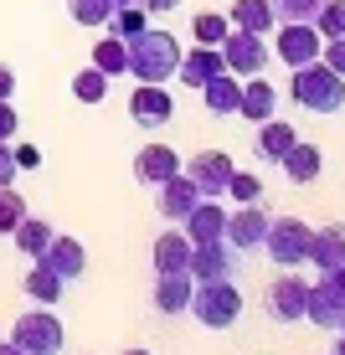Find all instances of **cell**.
<instances>
[{
    "label": "cell",
    "mask_w": 345,
    "mask_h": 355,
    "mask_svg": "<svg viewBox=\"0 0 345 355\" xmlns=\"http://www.w3.org/2000/svg\"><path fill=\"white\" fill-rule=\"evenodd\" d=\"M180 67V42L160 26H144L129 42V78L134 83H170Z\"/></svg>",
    "instance_id": "obj_1"
},
{
    "label": "cell",
    "mask_w": 345,
    "mask_h": 355,
    "mask_svg": "<svg viewBox=\"0 0 345 355\" xmlns=\"http://www.w3.org/2000/svg\"><path fill=\"white\" fill-rule=\"evenodd\" d=\"M289 98L299 108H310V114H340L345 108V78L340 72H330L325 62H304V67H289Z\"/></svg>",
    "instance_id": "obj_2"
},
{
    "label": "cell",
    "mask_w": 345,
    "mask_h": 355,
    "mask_svg": "<svg viewBox=\"0 0 345 355\" xmlns=\"http://www.w3.org/2000/svg\"><path fill=\"white\" fill-rule=\"evenodd\" d=\"M186 314H196V324H206V329H232V324H237V314H242V293H237V284H232V278L196 284Z\"/></svg>",
    "instance_id": "obj_3"
},
{
    "label": "cell",
    "mask_w": 345,
    "mask_h": 355,
    "mask_svg": "<svg viewBox=\"0 0 345 355\" xmlns=\"http://www.w3.org/2000/svg\"><path fill=\"white\" fill-rule=\"evenodd\" d=\"M62 340H67V329L52 309H26L10 324V345L21 355H62Z\"/></svg>",
    "instance_id": "obj_4"
},
{
    "label": "cell",
    "mask_w": 345,
    "mask_h": 355,
    "mask_svg": "<svg viewBox=\"0 0 345 355\" xmlns=\"http://www.w3.org/2000/svg\"><path fill=\"white\" fill-rule=\"evenodd\" d=\"M310 242H314V227H304L299 216H274L268 237H263V252L278 268H299V263H310Z\"/></svg>",
    "instance_id": "obj_5"
},
{
    "label": "cell",
    "mask_w": 345,
    "mask_h": 355,
    "mask_svg": "<svg viewBox=\"0 0 345 355\" xmlns=\"http://www.w3.org/2000/svg\"><path fill=\"white\" fill-rule=\"evenodd\" d=\"M217 52H221V62H227V72H237V78H258V72L268 67V57H274V46H268V36L232 26L227 36H221Z\"/></svg>",
    "instance_id": "obj_6"
},
{
    "label": "cell",
    "mask_w": 345,
    "mask_h": 355,
    "mask_svg": "<svg viewBox=\"0 0 345 355\" xmlns=\"http://www.w3.org/2000/svg\"><path fill=\"white\" fill-rule=\"evenodd\" d=\"M319 46H325V36H319L314 21H278L274 57H278L283 67H304V62H314Z\"/></svg>",
    "instance_id": "obj_7"
},
{
    "label": "cell",
    "mask_w": 345,
    "mask_h": 355,
    "mask_svg": "<svg viewBox=\"0 0 345 355\" xmlns=\"http://www.w3.org/2000/svg\"><path fill=\"white\" fill-rule=\"evenodd\" d=\"M129 119L140 129H165L170 119H176V98H170L165 83H140V88L129 93Z\"/></svg>",
    "instance_id": "obj_8"
},
{
    "label": "cell",
    "mask_w": 345,
    "mask_h": 355,
    "mask_svg": "<svg viewBox=\"0 0 345 355\" xmlns=\"http://www.w3.org/2000/svg\"><path fill=\"white\" fill-rule=\"evenodd\" d=\"M304 299H310V284H304L299 273H283V278L268 284L263 309H268V320H274V324H299L304 320Z\"/></svg>",
    "instance_id": "obj_9"
},
{
    "label": "cell",
    "mask_w": 345,
    "mask_h": 355,
    "mask_svg": "<svg viewBox=\"0 0 345 355\" xmlns=\"http://www.w3.org/2000/svg\"><path fill=\"white\" fill-rule=\"evenodd\" d=\"M180 170H186V175L196 180V191H201V196L221 201V196H227V180H232V170H237V165H232V155H227V150H201V155H191V160L180 165Z\"/></svg>",
    "instance_id": "obj_10"
},
{
    "label": "cell",
    "mask_w": 345,
    "mask_h": 355,
    "mask_svg": "<svg viewBox=\"0 0 345 355\" xmlns=\"http://www.w3.org/2000/svg\"><path fill=\"white\" fill-rule=\"evenodd\" d=\"M304 320L310 324H319V329H335L345 324V293H340V284L330 273H319V284H310V299H304Z\"/></svg>",
    "instance_id": "obj_11"
},
{
    "label": "cell",
    "mask_w": 345,
    "mask_h": 355,
    "mask_svg": "<svg viewBox=\"0 0 345 355\" xmlns=\"http://www.w3.org/2000/svg\"><path fill=\"white\" fill-rule=\"evenodd\" d=\"M268 222H274L268 206L263 201H248V206H237V211H227V232H221V237H227L237 252H253V248H263Z\"/></svg>",
    "instance_id": "obj_12"
},
{
    "label": "cell",
    "mask_w": 345,
    "mask_h": 355,
    "mask_svg": "<svg viewBox=\"0 0 345 355\" xmlns=\"http://www.w3.org/2000/svg\"><path fill=\"white\" fill-rule=\"evenodd\" d=\"M186 273L196 278V284H212V278H232V273H237V248H232L227 237H217V242H196Z\"/></svg>",
    "instance_id": "obj_13"
},
{
    "label": "cell",
    "mask_w": 345,
    "mask_h": 355,
    "mask_svg": "<svg viewBox=\"0 0 345 355\" xmlns=\"http://www.w3.org/2000/svg\"><path fill=\"white\" fill-rule=\"evenodd\" d=\"M217 72H227V62H221V52H217V46H201V42H196L191 52H180L176 83H180V88H206V83H212Z\"/></svg>",
    "instance_id": "obj_14"
},
{
    "label": "cell",
    "mask_w": 345,
    "mask_h": 355,
    "mask_svg": "<svg viewBox=\"0 0 345 355\" xmlns=\"http://www.w3.org/2000/svg\"><path fill=\"white\" fill-rule=\"evenodd\" d=\"M160 216H170V222H186V216H191V206L196 201H201V191H196V180L186 175V170H176V175H170V180H160Z\"/></svg>",
    "instance_id": "obj_15"
},
{
    "label": "cell",
    "mask_w": 345,
    "mask_h": 355,
    "mask_svg": "<svg viewBox=\"0 0 345 355\" xmlns=\"http://www.w3.org/2000/svg\"><path fill=\"white\" fill-rule=\"evenodd\" d=\"M31 263H47L62 284H72V278H83V268H88V252H83L78 237H52V242H47V252H42V258H31Z\"/></svg>",
    "instance_id": "obj_16"
},
{
    "label": "cell",
    "mask_w": 345,
    "mask_h": 355,
    "mask_svg": "<svg viewBox=\"0 0 345 355\" xmlns=\"http://www.w3.org/2000/svg\"><path fill=\"white\" fill-rule=\"evenodd\" d=\"M294 144H299V129H294V124H283V119H263V124H258V139H253V155L263 165H278Z\"/></svg>",
    "instance_id": "obj_17"
},
{
    "label": "cell",
    "mask_w": 345,
    "mask_h": 355,
    "mask_svg": "<svg viewBox=\"0 0 345 355\" xmlns=\"http://www.w3.org/2000/svg\"><path fill=\"white\" fill-rule=\"evenodd\" d=\"M237 114L248 119V124H263V119L278 114V88H274V83H263V72H258V78H242Z\"/></svg>",
    "instance_id": "obj_18"
},
{
    "label": "cell",
    "mask_w": 345,
    "mask_h": 355,
    "mask_svg": "<svg viewBox=\"0 0 345 355\" xmlns=\"http://www.w3.org/2000/svg\"><path fill=\"white\" fill-rule=\"evenodd\" d=\"M180 232H186L191 242H217L221 232H227V211H221V201H212V196H201V201L191 206V216L180 222Z\"/></svg>",
    "instance_id": "obj_19"
},
{
    "label": "cell",
    "mask_w": 345,
    "mask_h": 355,
    "mask_svg": "<svg viewBox=\"0 0 345 355\" xmlns=\"http://www.w3.org/2000/svg\"><path fill=\"white\" fill-rule=\"evenodd\" d=\"M176 170H180V160H176L170 144H144V150L134 155V180H140V186H160V180H170Z\"/></svg>",
    "instance_id": "obj_20"
},
{
    "label": "cell",
    "mask_w": 345,
    "mask_h": 355,
    "mask_svg": "<svg viewBox=\"0 0 345 355\" xmlns=\"http://www.w3.org/2000/svg\"><path fill=\"white\" fill-rule=\"evenodd\" d=\"M191 248H196V242L180 227L160 232V237H155V273H186V268H191Z\"/></svg>",
    "instance_id": "obj_21"
},
{
    "label": "cell",
    "mask_w": 345,
    "mask_h": 355,
    "mask_svg": "<svg viewBox=\"0 0 345 355\" xmlns=\"http://www.w3.org/2000/svg\"><path fill=\"white\" fill-rule=\"evenodd\" d=\"M310 263L319 268V273H335V268H345V222H330V227L314 232Z\"/></svg>",
    "instance_id": "obj_22"
},
{
    "label": "cell",
    "mask_w": 345,
    "mask_h": 355,
    "mask_svg": "<svg viewBox=\"0 0 345 355\" xmlns=\"http://www.w3.org/2000/svg\"><path fill=\"white\" fill-rule=\"evenodd\" d=\"M237 98H242V78L237 72H217V78L201 88V103H206L212 119H232L237 114Z\"/></svg>",
    "instance_id": "obj_23"
},
{
    "label": "cell",
    "mask_w": 345,
    "mask_h": 355,
    "mask_svg": "<svg viewBox=\"0 0 345 355\" xmlns=\"http://www.w3.org/2000/svg\"><path fill=\"white\" fill-rule=\"evenodd\" d=\"M191 293H196V278H191V273H160V284H155V309H160V314H186V309H191Z\"/></svg>",
    "instance_id": "obj_24"
},
{
    "label": "cell",
    "mask_w": 345,
    "mask_h": 355,
    "mask_svg": "<svg viewBox=\"0 0 345 355\" xmlns=\"http://www.w3.org/2000/svg\"><path fill=\"white\" fill-rule=\"evenodd\" d=\"M278 170L294 180V186H310V180H319V170H325V155H319V144H294L289 155L278 160Z\"/></svg>",
    "instance_id": "obj_25"
},
{
    "label": "cell",
    "mask_w": 345,
    "mask_h": 355,
    "mask_svg": "<svg viewBox=\"0 0 345 355\" xmlns=\"http://www.w3.org/2000/svg\"><path fill=\"white\" fill-rule=\"evenodd\" d=\"M227 21H232V26H242V31H258V36H268V31L278 26L274 0H232Z\"/></svg>",
    "instance_id": "obj_26"
},
{
    "label": "cell",
    "mask_w": 345,
    "mask_h": 355,
    "mask_svg": "<svg viewBox=\"0 0 345 355\" xmlns=\"http://www.w3.org/2000/svg\"><path fill=\"white\" fill-rule=\"evenodd\" d=\"M21 288H26L31 304H42V309H57V299H62L67 284H62V278H57L47 263H31V273H26V284H21Z\"/></svg>",
    "instance_id": "obj_27"
},
{
    "label": "cell",
    "mask_w": 345,
    "mask_h": 355,
    "mask_svg": "<svg viewBox=\"0 0 345 355\" xmlns=\"http://www.w3.org/2000/svg\"><path fill=\"white\" fill-rule=\"evenodd\" d=\"M93 67L108 72V78H129V42L124 36H103L93 46Z\"/></svg>",
    "instance_id": "obj_28"
},
{
    "label": "cell",
    "mask_w": 345,
    "mask_h": 355,
    "mask_svg": "<svg viewBox=\"0 0 345 355\" xmlns=\"http://www.w3.org/2000/svg\"><path fill=\"white\" fill-rule=\"evenodd\" d=\"M10 237H16V252H26V258H42L47 242H52V227H47L42 216H21Z\"/></svg>",
    "instance_id": "obj_29"
},
{
    "label": "cell",
    "mask_w": 345,
    "mask_h": 355,
    "mask_svg": "<svg viewBox=\"0 0 345 355\" xmlns=\"http://www.w3.org/2000/svg\"><path fill=\"white\" fill-rule=\"evenodd\" d=\"M72 98H78V103H103V98H108V72L83 67L78 78H72Z\"/></svg>",
    "instance_id": "obj_30"
},
{
    "label": "cell",
    "mask_w": 345,
    "mask_h": 355,
    "mask_svg": "<svg viewBox=\"0 0 345 355\" xmlns=\"http://www.w3.org/2000/svg\"><path fill=\"white\" fill-rule=\"evenodd\" d=\"M108 26H114V36H124V42H134L144 26H150V10L144 6H119L114 16H108Z\"/></svg>",
    "instance_id": "obj_31"
},
{
    "label": "cell",
    "mask_w": 345,
    "mask_h": 355,
    "mask_svg": "<svg viewBox=\"0 0 345 355\" xmlns=\"http://www.w3.org/2000/svg\"><path fill=\"white\" fill-rule=\"evenodd\" d=\"M227 31H232V21L217 16V10H201V16L191 21V36H196L201 46H221V36H227Z\"/></svg>",
    "instance_id": "obj_32"
},
{
    "label": "cell",
    "mask_w": 345,
    "mask_h": 355,
    "mask_svg": "<svg viewBox=\"0 0 345 355\" xmlns=\"http://www.w3.org/2000/svg\"><path fill=\"white\" fill-rule=\"evenodd\" d=\"M72 21L78 26H108V16H114V0H67Z\"/></svg>",
    "instance_id": "obj_33"
},
{
    "label": "cell",
    "mask_w": 345,
    "mask_h": 355,
    "mask_svg": "<svg viewBox=\"0 0 345 355\" xmlns=\"http://www.w3.org/2000/svg\"><path fill=\"white\" fill-rule=\"evenodd\" d=\"M227 201H237V206L263 201V180H258L253 170H232V180H227Z\"/></svg>",
    "instance_id": "obj_34"
},
{
    "label": "cell",
    "mask_w": 345,
    "mask_h": 355,
    "mask_svg": "<svg viewBox=\"0 0 345 355\" xmlns=\"http://www.w3.org/2000/svg\"><path fill=\"white\" fill-rule=\"evenodd\" d=\"M26 216V201H21V191H10V186H0V237H10L16 232V222Z\"/></svg>",
    "instance_id": "obj_35"
},
{
    "label": "cell",
    "mask_w": 345,
    "mask_h": 355,
    "mask_svg": "<svg viewBox=\"0 0 345 355\" xmlns=\"http://www.w3.org/2000/svg\"><path fill=\"white\" fill-rule=\"evenodd\" d=\"M314 26H319V36H345V0H325L319 6V16H314Z\"/></svg>",
    "instance_id": "obj_36"
},
{
    "label": "cell",
    "mask_w": 345,
    "mask_h": 355,
    "mask_svg": "<svg viewBox=\"0 0 345 355\" xmlns=\"http://www.w3.org/2000/svg\"><path fill=\"white\" fill-rule=\"evenodd\" d=\"M325 0H274V16L278 21H314Z\"/></svg>",
    "instance_id": "obj_37"
},
{
    "label": "cell",
    "mask_w": 345,
    "mask_h": 355,
    "mask_svg": "<svg viewBox=\"0 0 345 355\" xmlns=\"http://www.w3.org/2000/svg\"><path fill=\"white\" fill-rule=\"evenodd\" d=\"M319 62H325L330 72H340V78H345V36H330V42L319 46Z\"/></svg>",
    "instance_id": "obj_38"
},
{
    "label": "cell",
    "mask_w": 345,
    "mask_h": 355,
    "mask_svg": "<svg viewBox=\"0 0 345 355\" xmlns=\"http://www.w3.org/2000/svg\"><path fill=\"white\" fill-rule=\"evenodd\" d=\"M10 160H16V170H36V165H42V150H36V144H16V139H10Z\"/></svg>",
    "instance_id": "obj_39"
},
{
    "label": "cell",
    "mask_w": 345,
    "mask_h": 355,
    "mask_svg": "<svg viewBox=\"0 0 345 355\" xmlns=\"http://www.w3.org/2000/svg\"><path fill=\"white\" fill-rule=\"evenodd\" d=\"M16 129H21V119H16V108H10V98H0V139H16Z\"/></svg>",
    "instance_id": "obj_40"
},
{
    "label": "cell",
    "mask_w": 345,
    "mask_h": 355,
    "mask_svg": "<svg viewBox=\"0 0 345 355\" xmlns=\"http://www.w3.org/2000/svg\"><path fill=\"white\" fill-rule=\"evenodd\" d=\"M10 175H16V160H10V144L0 139V186H10Z\"/></svg>",
    "instance_id": "obj_41"
},
{
    "label": "cell",
    "mask_w": 345,
    "mask_h": 355,
    "mask_svg": "<svg viewBox=\"0 0 345 355\" xmlns=\"http://www.w3.org/2000/svg\"><path fill=\"white\" fill-rule=\"evenodd\" d=\"M0 98H16V72L0 62Z\"/></svg>",
    "instance_id": "obj_42"
},
{
    "label": "cell",
    "mask_w": 345,
    "mask_h": 355,
    "mask_svg": "<svg viewBox=\"0 0 345 355\" xmlns=\"http://www.w3.org/2000/svg\"><path fill=\"white\" fill-rule=\"evenodd\" d=\"M140 6H144V10H150V16H155V10H176V6H180V0H140Z\"/></svg>",
    "instance_id": "obj_43"
},
{
    "label": "cell",
    "mask_w": 345,
    "mask_h": 355,
    "mask_svg": "<svg viewBox=\"0 0 345 355\" xmlns=\"http://www.w3.org/2000/svg\"><path fill=\"white\" fill-rule=\"evenodd\" d=\"M330 355H345V329H335V350Z\"/></svg>",
    "instance_id": "obj_44"
},
{
    "label": "cell",
    "mask_w": 345,
    "mask_h": 355,
    "mask_svg": "<svg viewBox=\"0 0 345 355\" xmlns=\"http://www.w3.org/2000/svg\"><path fill=\"white\" fill-rule=\"evenodd\" d=\"M0 355H21L16 345H10V340H0Z\"/></svg>",
    "instance_id": "obj_45"
},
{
    "label": "cell",
    "mask_w": 345,
    "mask_h": 355,
    "mask_svg": "<svg viewBox=\"0 0 345 355\" xmlns=\"http://www.w3.org/2000/svg\"><path fill=\"white\" fill-rule=\"evenodd\" d=\"M119 6H134V0H114V10H119Z\"/></svg>",
    "instance_id": "obj_46"
},
{
    "label": "cell",
    "mask_w": 345,
    "mask_h": 355,
    "mask_svg": "<svg viewBox=\"0 0 345 355\" xmlns=\"http://www.w3.org/2000/svg\"><path fill=\"white\" fill-rule=\"evenodd\" d=\"M124 355H150V350H124Z\"/></svg>",
    "instance_id": "obj_47"
},
{
    "label": "cell",
    "mask_w": 345,
    "mask_h": 355,
    "mask_svg": "<svg viewBox=\"0 0 345 355\" xmlns=\"http://www.w3.org/2000/svg\"><path fill=\"white\" fill-rule=\"evenodd\" d=\"M340 329H345V324H340Z\"/></svg>",
    "instance_id": "obj_48"
}]
</instances>
